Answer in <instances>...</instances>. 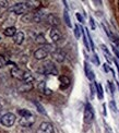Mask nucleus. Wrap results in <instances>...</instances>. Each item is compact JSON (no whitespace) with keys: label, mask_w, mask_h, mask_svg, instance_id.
I'll return each mask as SVG.
<instances>
[{"label":"nucleus","mask_w":119,"mask_h":133,"mask_svg":"<svg viewBox=\"0 0 119 133\" xmlns=\"http://www.w3.org/2000/svg\"><path fill=\"white\" fill-rule=\"evenodd\" d=\"M85 33H86V37H87V39H89V43H90V47H91V50H94V43L92 41V37H91L90 35V32L87 29H85Z\"/></svg>","instance_id":"obj_25"},{"label":"nucleus","mask_w":119,"mask_h":133,"mask_svg":"<svg viewBox=\"0 0 119 133\" xmlns=\"http://www.w3.org/2000/svg\"><path fill=\"white\" fill-rule=\"evenodd\" d=\"M107 86L109 87V91H110V94L111 95H114V92H115V86H114V84H112L111 82H107Z\"/></svg>","instance_id":"obj_27"},{"label":"nucleus","mask_w":119,"mask_h":133,"mask_svg":"<svg viewBox=\"0 0 119 133\" xmlns=\"http://www.w3.org/2000/svg\"><path fill=\"white\" fill-rule=\"evenodd\" d=\"M109 107L111 108L112 112H117V107H116V104H115V102H114V101H111V102L109 103Z\"/></svg>","instance_id":"obj_28"},{"label":"nucleus","mask_w":119,"mask_h":133,"mask_svg":"<svg viewBox=\"0 0 119 133\" xmlns=\"http://www.w3.org/2000/svg\"><path fill=\"white\" fill-rule=\"evenodd\" d=\"M0 107H1V105H0Z\"/></svg>","instance_id":"obj_36"},{"label":"nucleus","mask_w":119,"mask_h":133,"mask_svg":"<svg viewBox=\"0 0 119 133\" xmlns=\"http://www.w3.org/2000/svg\"><path fill=\"white\" fill-rule=\"evenodd\" d=\"M34 122H35V117H34L33 115L26 116V117H21V119L19 120L20 125L24 127V128H29V127L33 125Z\"/></svg>","instance_id":"obj_6"},{"label":"nucleus","mask_w":119,"mask_h":133,"mask_svg":"<svg viewBox=\"0 0 119 133\" xmlns=\"http://www.w3.org/2000/svg\"><path fill=\"white\" fill-rule=\"evenodd\" d=\"M83 120H84V123H86V124H91L94 120V110H93L92 105L90 103H87L85 105V108H84Z\"/></svg>","instance_id":"obj_3"},{"label":"nucleus","mask_w":119,"mask_h":133,"mask_svg":"<svg viewBox=\"0 0 119 133\" xmlns=\"http://www.w3.org/2000/svg\"><path fill=\"white\" fill-rule=\"evenodd\" d=\"M33 88V84L32 83H22V85L19 86V91L22 92V93H24V92H30L31 90Z\"/></svg>","instance_id":"obj_15"},{"label":"nucleus","mask_w":119,"mask_h":133,"mask_svg":"<svg viewBox=\"0 0 119 133\" xmlns=\"http://www.w3.org/2000/svg\"><path fill=\"white\" fill-rule=\"evenodd\" d=\"M36 133H54V127L50 122H42Z\"/></svg>","instance_id":"obj_7"},{"label":"nucleus","mask_w":119,"mask_h":133,"mask_svg":"<svg viewBox=\"0 0 119 133\" xmlns=\"http://www.w3.org/2000/svg\"><path fill=\"white\" fill-rule=\"evenodd\" d=\"M59 82H60V88L61 90H66L67 87L70 85V79L66 75H60L59 76Z\"/></svg>","instance_id":"obj_13"},{"label":"nucleus","mask_w":119,"mask_h":133,"mask_svg":"<svg viewBox=\"0 0 119 133\" xmlns=\"http://www.w3.org/2000/svg\"><path fill=\"white\" fill-rule=\"evenodd\" d=\"M24 72L23 70H21L20 68L18 66H13L12 69H11V75H12L14 79H18V80H23V75H24Z\"/></svg>","instance_id":"obj_10"},{"label":"nucleus","mask_w":119,"mask_h":133,"mask_svg":"<svg viewBox=\"0 0 119 133\" xmlns=\"http://www.w3.org/2000/svg\"><path fill=\"white\" fill-rule=\"evenodd\" d=\"M52 56H53V58L56 60V61L59 62V63L64 62V61H65V59H66L65 54L62 52L61 50H55L54 52H52Z\"/></svg>","instance_id":"obj_12"},{"label":"nucleus","mask_w":119,"mask_h":133,"mask_svg":"<svg viewBox=\"0 0 119 133\" xmlns=\"http://www.w3.org/2000/svg\"><path fill=\"white\" fill-rule=\"evenodd\" d=\"M84 72H85V75H86V77H87L90 81H94L95 74H94L92 68H91V65H90L86 61L84 62Z\"/></svg>","instance_id":"obj_11"},{"label":"nucleus","mask_w":119,"mask_h":133,"mask_svg":"<svg viewBox=\"0 0 119 133\" xmlns=\"http://www.w3.org/2000/svg\"><path fill=\"white\" fill-rule=\"evenodd\" d=\"M64 20H65V23L68 27H72V24H71V20H70V16H69V13H68V10H65L64 12Z\"/></svg>","instance_id":"obj_21"},{"label":"nucleus","mask_w":119,"mask_h":133,"mask_svg":"<svg viewBox=\"0 0 119 133\" xmlns=\"http://www.w3.org/2000/svg\"><path fill=\"white\" fill-rule=\"evenodd\" d=\"M22 81H24L25 83H32L34 81V76H33V74L31 73L30 71H25L24 75H23V80Z\"/></svg>","instance_id":"obj_18"},{"label":"nucleus","mask_w":119,"mask_h":133,"mask_svg":"<svg viewBox=\"0 0 119 133\" xmlns=\"http://www.w3.org/2000/svg\"><path fill=\"white\" fill-rule=\"evenodd\" d=\"M49 35H50V38L54 43H57L59 42L61 38H62V34L60 33V31L57 29V27H52V30L49 32Z\"/></svg>","instance_id":"obj_8"},{"label":"nucleus","mask_w":119,"mask_h":133,"mask_svg":"<svg viewBox=\"0 0 119 133\" xmlns=\"http://www.w3.org/2000/svg\"><path fill=\"white\" fill-rule=\"evenodd\" d=\"M114 62H115V64H116V68H117V70H118V74H119V62L117 61V60H114Z\"/></svg>","instance_id":"obj_34"},{"label":"nucleus","mask_w":119,"mask_h":133,"mask_svg":"<svg viewBox=\"0 0 119 133\" xmlns=\"http://www.w3.org/2000/svg\"><path fill=\"white\" fill-rule=\"evenodd\" d=\"M103 68H104V71L106 72V73H107V72H109V71H111V69L109 68V64L108 63H104L103 64Z\"/></svg>","instance_id":"obj_32"},{"label":"nucleus","mask_w":119,"mask_h":133,"mask_svg":"<svg viewBox=\"0 0 119 133\" xmlns=\"http://www.w3.org/2000/svg\"><path fill=\"white\" fill-rule=\"evenodd\" d=\"M0 121L4 127H12L15 122V116L12 112H7L0 118Z\"/></svg>","instance_id":"obj_4"},{"label":"nucleus","mask_w":119,"mask_h":133,"mask_svg":"<svg viewBox=\"0 0 119 133\" xmlns=\"http://www.w3.org/2000/svg\"><path fill=\"white\" fill-rule=\"evenodd\" d=\"M18 114L21 116V117H26V116L33 115L30 110H27V109H18Z\"/></svg>","instance_id":"obj_23"},{"label":"nucleus","mask_w":119,"mask_h":133,"mask_svg":"<svg viewBox=\"0 0 119 133\" xmlns=\"http://www.w3.org/2000/svg\"><path fill=\"white\" fill-rule=\"evenodd\" d=\"M95 88H96V94H97L98 99H103L104 98V92H103V87L99 83H95Z\"/></svg>","instance_id":"obj_17"},{"label":"nucleus","mask_w":119,"mask_h":133,"mask_svg":"<svg viewBox=\"0 0 119 133\" xmlns=\"http://www.w3.org/2000/svg\"><path fill=\"white\" fill-rule=\"evenodd\" d=\"M117 86H118V88H119V82L117 81Z\"/></svg>","instance_id":"obj_35"},{"label":"nucleus","mask_w":119,"mask_h":133,"mask_svg":"<svg viewBox=\"0 0 119 133\" xmlns=\"http://www.w3.org/2000/svg\"><path fill=\"white\" fill-rule=\"evenodd\" d=\"M35 42L39 45H46L47 44V41L45 38V35L44 34H37L36 37H35Z\"/></svg>","instance_id":"obj_19"},{"label":"nucleus","mask_w":119,"mask_h":133,"mask_svg":"<svg viewBox=\"0 0 119 133\" xmlns=\"http://www.w3.org/2000/svg\"><path fill=\"white\" fill-rule=\"evenodd\" d=\"M23 41H24V33L23 32H18L13 36V42L16 45H21V44L23 43Z\"/></svg>","instance_id":"obj_14"},{"label":"nucleus","mask_w":119,"mask_h":133,"mask_svg":"<svg viewBox=\"0 0 119 133\" xmlns=\"http://www.w3.org/2000/svg\"><path fill=\"white\" fill-rule=\"evenodd\" d=\"M101 48H102V50L104 51V54L106 55V59L108 60V61H110V54L108 51V49H107V47L105 45H101Z\"/></svg>","instance_id":"obj_26"},{"label":"nucleus","mask_w":119,"mask_h":133,"mask_svg":"<svg viewBox=\"0 0 119 133\" xmlns=\"http://www.w3.org/2000/svg\"><path fill=\"white\" fill-rule=\"evenodd\" d=\"M44 21L46 22L47 24L52 25L53 27H56V26H58V25L60 24V20H59V18H58V16H56L55 14H53V13H48V14H46V16H45V20H44Z\"/></svg>","instance_id":"obj_5"},{"label":"nucleus","mask_w":119,"mask_h":133,"mask_svg":"<svg viewBox=\"0 0 119 133\" xmlns=\"http://www.w3.org/2000/svg\"><path fill=\"white\" fill-rule=\"evenodd\" d=\"M90 24H91V27H92V30H95V23H94V20H93L92 16L90 18Z\"/></svg>","instance_id":"obj_33"},{"label":"nucleus","mask_w":119,"mask_h":133,"mask_svg":"<svg viewBox=\"0 0 119 133\" xmlns=\"http://www.w3.org/2000/svg\"><path fill=\"white\" fill-rule=\"evenodd\" d=\"M37 71L44 75H58V70L53 61H45Z\"/></svg>","instance_id":"obj_1"},{"label":"nucleus","mask_w":119,"mask_h":133,"mask_svg":"<svg viewBox=\"0 0 119 133\" xmlns=\"http://www.w3.org/2000/svg\"><path fill=\"white\" fill-rule=\"evenodd\" d=\"M93 62L96 64V65H99V59H98V56L96 54L93 55Z\"/></svg>","instance_id":"obj_29"},{"label":"nucleus","mask_w":119,"mask_h":133,"mask_svg":"<svg viewBox=\"0 0 119 133\" xmlns=\"http://www.w3.org/2000/svg\"><path fill=\"white\" fill-rule=\"evenodd\" d=\"M34 105L36 106V108H37V111L39 112V114H42V115H45L46 116L47 115V112H46V110L44 109V107H43V105L41 104V103H38V102H34Z\"/></svg>","instance_id":"obj_22"},{"label":"nucleus","mask_w":119,"mask_h":133,"mask_svg":"<svg viewBox=\"0 0 119 133\" xmlns=\"http://www.w3.org/2000/svg\"><path fill=\"white\" fill-rule=\"evenodd\" d=\"M82 37H83V43H84V46L86 47L87 50H90L91 47H90V43H89V39H87V37H86V33H85V29H84V32H83V34H82Z\"/></svg>","instance_id":"obj_24"},{"label":"nucleus","mask_w":119,"mask_h":133,"mask_svg":"<svg viewBox=\"0 0 119 133\" xmlns=\"http://www.w3.org/2000/svg\"><path fill=\"white\" fill-rule=\"evenodd\" d=\"M11 12H13L15 14L18 15H25L29 13V8L26 7L25 2H20V3H15L14 5H12V7H10L9 9Z\"/></svg>","instance_id":"obj_2"},{"label":"nucleus","mask_w":119,"mask_h":133,"mask_svg":"<svg viewBox=\"0 0 119 133\" xmlns=\"http://www.w3.org/2000/svg\"><path fill=\"white\" fill-rule=\"evenodd\" d=\"M48 54H49V52H48L44 47L38 48L37 50L34 52V58H35L36 60H43V59H45V58L48 56Z\"/></svg>","instance_id":"obj_9"},{"label":"nucleus","mask_w":119,"mask_h":133,"mask_svg":"<svg viewBox=\"0 0 119 133\" xmlns=\"http://www.w3.org/2000/svg\"><path fill=\"white\" fill-rule=\"evenodd\" d=\"M5 64H7V61H5V59H4L2 56H0V68H2V66H4Z\"/></svg>","instance_id":"obj_31"},{"label":"nucleus","mask_w":119,"mask_h":133,"mask_svg":"<svg viewBox=\"0 0 119 133\" xmlns=\"http://www.w3.org/2000/svg\"><path fill=\"white\" fill-rule=\"evenodd\" d=\"M76 16H77V19H78V21L80 22V23H82V24L84 23V18H83V16H82L80 13H77Z\"/></svg>","instance_id":"obj_30"},{"label":"nucleus","mask_w":119,"mask_h":133,"mask_svg":"<svg viewBox=\"0 0 119 133\" xmlns=\"http://www.w3.org/2000/svg\"><path fill=\"white\" fill-rule=\"evenodd\" d=\"M16 29L14 26H10V27H7V29H5L4 31H3V34L5 35V36H8V37H10V36H14L15 34H16Z\"/></svg>","instance_id":"obj_16"},{"label":"nucleus","mask_w":119,"mask_h":133,"mask_svg":"<svg viewBox=\"0 0 119 133\" xmlns=\"http://www.w3.org/2000/svg\"><path fill=\"white\" fill-rule=\"evenodd\" d=\"M83 32H84V29L82 26H80V25H76L74 26V36H76L77 39H79V38L81 37V35L83 34Z\"/></svg>","instance_id":"obj_20"}]
</instances>
